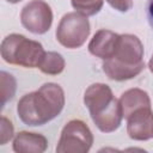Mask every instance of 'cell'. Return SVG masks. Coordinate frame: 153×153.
Returning <instances> with one entry per match:
<instances>
[{
    "label": "cell",
    "instance_id": "8fae6325",
    "mask_svg": "<svg viewBox=\"0 0 153 153\" xmlns=\"http://www.w3.org/2000/svg\"><path fill=\"white\" fill-rule=\"evenodd\" d=\"M120 104L122 108L123 117L127 118L131 112L140 108L151 106V98L148 93L141 88H129L120 97Z\"/></svg>",
    "mask_w": 153,
    "mask_h": 153
},
{
    "label": "cell",
    "instance_id": "2e32d148",
    "mask_svg": "<svg viewBox=\"0 0 153 153\" xmlns=\"http://www.w3.org/2000/svg\"><path fill=\"white\" fill-rule=\"evenodd\" d=\"M14 135V128L12 122L2 116L0 120V145H6L10 140H12Z\"/></svg>",
    "mask_w": 153,
    "mask_h": 153
},
{
    "label": "cell",
    "instance_id": "5bb4252c",
    "mask_svg": "<svg viewBox=\"0 0 153 153\" xmlns=\"http://www.w3.org/2000/svg\"><path fill=\"white\" fill-rule=\"evenodd\" d=\"M0 84H1V105L5 106V104L14 97L16 88H17V81L12 74L5 71H1Z\"/></svg>",
    "mask_w": 153,
    "mask_h": 153
},
{
    "label": "cell",
    "instance_id": "5b68a950",
    "mask_svg": "<svg viewBox=\"0 0 153 153\" xmlns=\"http://www.w3.org/2000/svg\"><path fill=\"white\" fill-rule=\"evenodd\" d=\"M93 143V135L88 126L81 120H71L62 128L57 153H87Z\"/></svg>",
    "mask_w": 153,
    "mask_h": 153
},
{
    "label": "cell",
    "instance_id": "4fadbf2b",
    "mask_svg": "<svg viewBox=\"0 0 153 153\" xmlns=\"http://www.w3.org/2000/svg\"><path fill=\"white\" fill-rule=\"evenodd\" d=\"M66 66L65 59L56 51H45L38 66L39 71L48 75H57L63 72Z\"/></svg>",
    "mask_w": 153,
    "mask_h": 153
},
{
    "label": "cell",
    "instance_id": "8992f818",
    "mask_svg": "<svg viewBox=\"0 0 153 153\" xmlns=\"http://www.w3.org/2000/svg\"><path fill=\"white\" fill-rule=\"evenodd\" d=\"M20 22L27 31L43 35L53 24L51 7L43 0H31L22 8Z\"/></svg>",
    "mask_w": 153,
    "mask_h": 153
},
{
    "label": "cell",
    "instance_id": "3957f363",
    "mask_svg": "<svg viewBox=\"0 0 153 153\" xmlns=\"http://www.w3.org/2000/svg\"><path fill=\"white\" fill-rule=\"evenodd\" d=\"M0 53L2 60L10 65L38 68L45 51L39 42L20 33H11L2 39Z\"/></svg>",
    "mask_w": 153,
    "mask_h": 153
},
{
    "label": "cell",
    "instance_id": "ffe728a7",
    "mask_svg": "<svg viewBox=\"0 0 153 153\" xmlns=\"http://www.w3.org/2000/svg\"><path fill=\"white\" fill-rule=\"evenodd\" d=\"M7 2H10V4H18V2H20L22 0H6Z\"/></svg>",
    "mask_w": 153,
    "mask_h": 153
},
{
    "label": "cell",
    "instance_id": "7a4b0ae2",
    "mask_svg": "<svg viewBox=\"0 0 153 153\" xmlns=\"http://www.w3.org/2000/svg\"><path fill=\"white\" fill-rule=\"evenodd\" d=\"M84 104L96 127L102 133H112L122 123L123 114L120 100L111 88L103 82L90 85L84 93Z\"/></svg>",
    "mask_w": 153,
    "mask_h": 153
},
{
    "label": "cell",
    "instance_id": "7c38bea8",
    "mask_svg": "<svg viewBox=\"0 0 153 153\" xmlns=\"http://www.w3.org/2000/svg\"><path fill=\"white\" fill-rule=\"evenodd\" d=\"M102 68L109 79L115 81H124V80H129L137 76L145 69V65L136 66V67H128L109 59L103 61Z\"/></svg>",
    "mask_w": 153,
    "mask_h": 153
},
{
    "label": "cell",
    "instance_id": "e0dca14e",
    "mask_svg": "<svg viewBox=\"0 0 153 153\" xmlns=\"http://www.w3.org/2000/svg\"><path fill=\"white\" fill-rule=\"evenodd\" d=\"M105 1L118 12H128L133 7V0H105Z\"/></svg>",
    "mask_w": 153,
    "mask_h": 153
},
{
    "label": "cell",
    "instance_id": "ac0fdd59",
    "mask_svg": "<svg viewBox=\"0 0 153 153\" xmlns=\"http://www.w3.org/2000/svg\"><path fill=\"white\" fill-rule=\"evenodd\" d=\"M146 14H147L148 24H149V26L153 29V0H148V1H147Z\"/></svg>",
    "mask_w": 153,
    "mask_h": 153
},
{
    "label": "cell",
    "instance_id": "52a82bcc",
    "mask_svg": "<svg viewBox=\"0 0 153 153\" xmlns=\"http://www.w3.org/2000/svg\"><path fill=\"white\" fill-rule=\"evenodd\" d=\"M111 60L128 66L136 67L145 65L143 62V44L140 38L131 33H123L118 36L116 51ZM109 60V59H108Z\"/></svg>",
    "mask_w": 153,
    "mask_h": 153
},
{
    "label": "cell",
    "instance_id": "d6986e66",
    "mask_svg": "<svg viewBox=\"0 0 153 153\" xmlns=\"http://www.w3.org/2000/svg\"><path fill=\"white\" fill-rule=\"evenodd\" d=\"M148 68H149V71L153 73V55H152V57H151L149 61H148Z\"/></svg>",
    "mask_w": 153,
    "mask_h": 153
},
{
    "label": "cell",
    "instance_id": "6da1fadb",
    "mask_svg": "<svg viewBox=\"0 0 153 153\" xmlns=\"http://www.w3.org/2000/svg\"><path fill=\"white\" fill-rule=\"evenodd\" d=\"M65 106V92L55 82H45L37 91L24 94L17 112L20 121L30 127L44 126L57 117Z\"/></svg>",
    "mask_w": 153,
    "mask_h": 153
},
{
    "label": "cell",
    "instance_id": "277c9868",
    "mask_svg": "<svg viewBox=\"0 0 153 153\" xmlns=\"http://www.w3.org/2000/svg\"><path fill=\"white\" fill-rule=\"evenodd\" d=\"M90 22L79 12L65 14L55 31L57 42L67 49H76L84 45L90 36Z\"/></svg>",
    "mask_w": 153,
    "mask_h": 153
},
{
    "label": "cell",
    "instance_id": "30bf717a",
    "mask_svg": "<svg viewBox=\"0 0 153 153\" xmlns=\"http://www.w3.org/2000/svg\"><path fill=\"white\" fill-rule=\"evenodd\" d=\"M17 153H43L48 148V140L44 135L32 131H19L12 143Z\"/></svg>",
    "mask_w": 153,
    "mask_h": 153
},
{
    "label": "cell",
    "instance_id": "ba28073f",
    "mask_svg": "<svg viewBox=\"0 0 153 153\" xmlns=\"http://www.w3.org/2000/svg\"><path fill=\"white\" fill-rule=\"evenodd\" d=\"M126 120L127 133L131 140L147 141L153 137V111L151 106L135 110Z\"/></svg>",
    "mask_w": 153,
    "mask_h": 153
},
{
    "label": "cell",
    "instance_id": "9c48e42d",
    "mask_svg": "<svg viewBox=\"0 0 153 153\" xmlns=\"http://www.w3.org/2000/svg\"><path fill=\"white\" fill-rule=\"evenodd\" d=\"M118 36V33L111 30H98L88 43V51L93 56L99 57L103 61L112 57L116 51Z\"/></svg>",
    "mask_w": 153,
    "mask_h": 153
},
{
    "label": "cell",
    "instance_id": "9a60e30c",
    "mask_svg": "<svg viewBox=\"0 0 153 153\" xmlns=\"http://www.w3.org/2000/svg\"><path fill=\"white\" fill-rule=\"evenodd\" d=\"M71 4L76 12L90 17L99 13L103 7L104 0H71Z\"/></svg>",
    "mask_w": 153,
    "mask_h": 153
}]
</instances>
